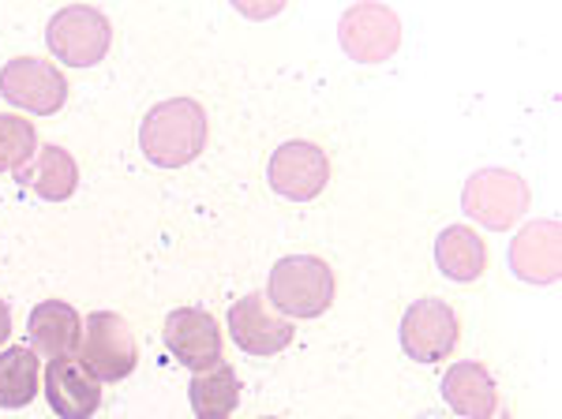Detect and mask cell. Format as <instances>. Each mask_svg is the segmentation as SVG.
I'll use <instances>...</instances> for the list:
<instances>
[{
  "label": "cell",
  "mask_w": 562,
  "mask_h": 419,
  "mask_svg": "<svg viewBox=\"0 0 562 419\" xmlns=\"http://www.w3.org/2000/svg\"><path fill=\"white\" fill-rule=\"evenodd\" d=\"M267 180L281 199H289V203H312V199L323 195V188L330 184V158H326L315 143H301V139L281 143V147L270 154Z\"/></svg>",
  "instance_id": "cell-8"
},
{
  "label": "cell",
  "mask_w": 562,
  "mask_h": 419,
  "mask_svg": "<svg viewBox=\"0 0 562 419\" xmlns=\"http://www.w3.org/2000/svg\"><path fill=\"white\" fill-rule=\"evenodd\" d=\"M559 244H562V229L555 217L529 222L510 244V270L521 281H529V285H555L562 267Z\"/></svg>",
  "instance_id": "cell-12"
},
{
  "label": "cell",
  "mask_w": 562,
  "mask_h": 419,
  "mask_svg": "<svg viewBox=\"0 0 562 419\" xmlns=\"http://www.w3.org/2000/svg\"><path fill=\"white\" fill-rule=\"evenodd\" d=\"M435 262H439V270L450 281L469 285V281H476L487 270V248L469 225H450L435 240Z\"/></svg>",
  "instance_id": "cell-17"
},
{
  "label": "cell",
  "mask_w": 562,
  "mask_h": 419,
  "mask_svg": "<svg viewBox=\"0 0 562 419\" xmlns=\"http://www.w3.org/2000/svg\"><path fill=\"white\" fill-rule=\"evenodd\" d=\"M161 337H166L169 356L180 360L195 375L222 363V333H217L214 315L203 312V307H177V312H169Z\"/></svg>",
  "instance_id": "cell-11"
},
{
  "label": "cell",
  "mask_w": 562,
  "mask_h": 419,
  "mask_svg": "<svg viewBox=\"0 0 562 419\" xmlns=\"http://www.w3.org/2000/svg\"><path fill=\"white\" fill-rule=\"evenodd\" d=\"M334 270L315 254H285L274 262L267 281V299L285 318H319L334 304Z\"/></svg>",
  "instance_id": "cell-2"
},
{
  "label": "cell",
  "mask_w": 562,
  "mask_h": 419,
  "mask_svg": "<svg viewBox=\"0 0 562 419\" xmlns=\"http://www.w3.org/2000/svg\"><path fill=\"white\" fill-rule=\"evenodd\" d=\"M15 180L23 188H31L38 199H45V203H65L79 188V166L65 147H53L49 143V147H38L31 166L15 172Z\"/></svg>",
  "instance_id": "cell-16"
},
{
  "label": "cell",
  "mask_w": 562,
  "mask_h": 419,
  "mask_svg": "<svg viewBox=\"0 0 562 419\" xmlns=\"http://www.w3.org/2000/svg\"><path fill=\"white\" fill-rule=\"evenodd\" d=\"M38 397V352L26 344L0 352V408H26Z\"/></svg>",
  "instance_id": "cell-19"
},
{
  "label": "cell",
  "mask_w": 562,
  "mask_h": 419,
  "mask_svg": "<svg viewBox=\"0 0 562 419\" xmlns=\"http://www.w3.org/2000/svg\"><path fill=\"white\" fill-rule=\"evenodd\" d=\"M338 38L357 64H383L402 45V20L386 4H352L338 23Z\"/></svg>",
  "instance_id": "cell-9"
},
{
  "label": "cell",
  "mask_w": 562,
  "mask_h": 419,
  "mask_svg": "<svg viewBox=\"0 0 562 419\" xmlns=\"http://www.w3.org/2000/svg\"><path fill=\"white\" fill-rule=\"evenodd\" d=\"M139 363L132 326L113 312H94L83 326V344H79V367L98 382L128 378Z\"/></svg>",
  "instance_id": "cell-5"
},
{
  "label": "cell",
  "mask_w": 562,
  "mask_h": 419,
  "mask_svg": "<svg viewBox=\"0 0 562 419\" xmlns=\"http://www.w3.org/2000/svg\"><path fill=\"white\" fill-rule=\"evenodd\" d=\"M458 315L447 299H416L402 318V349L416 363H442L458 349Z\"/></svg>",
  "instance_id": "cell-7"
},
{
  "label": "cell",
  "mask_w": 562,
  "mask_h": 419,
  "mask_svg": "<svg viewBox=\"0 0 562 419\" xmlns=\"http://www.w3.org/2000/svg\"><path fill=\"white\" fill-rule=\"evenodd\" d=\"M0 94L15 109H26L34 116H53L68 102V79L57 64L42 57H15L0 68Z\"/></svg>",
  "instance_id": "cell-6"
},
{
  "label": "cell",
  "mask_w": 562,
  "mask_h": 419,
  "mask_svg": "<svg viewBox=\"0 0 562 419\" xmlns=\"http://www.w3.org/2000/svg\"><path fill=\"white\" fill-rule=\"evenodd\" d=\"M461 210L492 233H506L529 210V184L510 169H480L461 191Z\"/></svg>",
  "instance_id": "cell-4"
},
{
  "label": "cell",
  "mask_w": 562,
  "mask_h": 419,
  "mask_svg": "<svg viewBox=\"0 0 562 419\" xmlns=\"http://www.w3.org/2000/svg\"><path fill=\"white\" fill-rule=\"evenodd\" d=\"M495 419H514V416H510V412H503V416H495Z\"/></svg>",
  "instance_id": "cell-22"
},
{
  "label": "cell",
  "mask_w": 562,
  "mask_h": 419,
  "mask_svg": "<svg viewBox=\"0 0 562 419\" xmlns=\"http://www.w3.org/2000/svg\"><path fill=\"white\" fill-rule=\"evenodd\" d=\"M38 154V132L15 113H0V172H20Z\"/></svg>",
  "instance_id": "cell-20"
},
{
  "label": "cell",
  "mask_w": 562,
  "mask_h": 419,
  "mask_svg": "<svg viewBox=\"0 0 562 419\" xmlns=\"http://www.w3.org/2000/svg\"><path fill=\"white\" fill-rule=\"evenodd\" d=\"M442 400L465 419H492L498 408V389L492 371L476 360L450 363V371L442 375Z\"/></svg>",
  "instance_id": "cell-15"
},
{
  "label": "cell",
  "mask_w": 562,
  "mask_h": 419,
  "mask_svg": "<svg viewBox=\"0 0 562 419\" xmlns=\"http://www.w3.org/2000/svg\"><path fill=\"white\" fill-rule=\"evenodd\" d=\"M45 45L68 68H94V64L105 60L109 45H113V26L98 8L68 4L45 26Z\"/></svg>",
  "instance_id": "cell-3"
},
{
  "label": "cell",
  "mask_w": 562,
  "mask_h": 419,
  "mask_svg": "<svg viewBox=\"0 0 562 419\" xmlns=\"http://www.w3.org/2000/svg\"><path fill=\"white\" fill-rule=\"evenodd\" d=\"M229 333L248 356H278L293 344V318L278 315L262 293H248L229 307Z\"/></svg>",
  "instance_id": "cell-10"
},
{
  "label": "cell",
  "mask_w": 562,
  "mask_h": 419,
  "mask_svg": "<svg viewBox=\"0 0 562 419\" xmlns=\"http://www.w3.org/2000/svg\"><path fill=\"white\" fill-rule=\"evenodd\" d=\"M83 344V318L65 299H45L26 318V349L45 360H71Z\"/></svg>",
  "instance_id": "cell-13"
},
{
  "label": "cell",
  "mask_w": 562,
  "mask_h": 419,
  "mask_svg": "<svg viewBox=\"0 0 562 419\" xmlns=\"http://www.w3.org/2000/svg\"><path fill=\"white\" fill-rule=\"evenodd\" d=\"M45 400L60 419H90L102 408V382L90 378L79 360H49L45 367Z\"/></svg>",
  "instance_id": "cell-14"
},
{
  "label": "cell",
  "mask_w": 562,
  "mask_h": 419,
  "mask_svg": "<svg viewBox=\"0 0 562 419\" xmlns=\"http://www.w3.org/2000/svg\"><path fill=\"white\" fill-rule=\"evenodd\" d=\"M206 113L195 98H169L154 105L139 124V147L147 154L150 166L158 169H180L206 147Z\"/></svg>",
  "instance_id": "cell-1"
},
{
  "label": "cell",
  "mask_w": 562,
  "mask_h": 419,
  "mask_svg": "<svg viewBox=\"0 0 562 419\" xmlns=\"http://www.w3.org/2000/svg\"><path fill=\"white\" fill-rule=\"evenodd\" d=\"M8 337H12V307L0 299V344H4Z\"/></svg>",
  "instance_id": "cell-21"
},
{
  "label": "cell",
  "mask_w": 562,
  "mask_h": 419,
  "mask_svg": "<svg viewBox=\"0 0 562 419\" xmlns=\"http://www.w3.org/2000/svg\"><path fill=\"white\" fill-rule=\"evenodd\" d=\"M188 400L199 419H229L233 408L240 405V382L233 363H217L211 371H199L188 386Z\"/></svg>",
  "instance_id": "cell-18"
}]
</instances>
